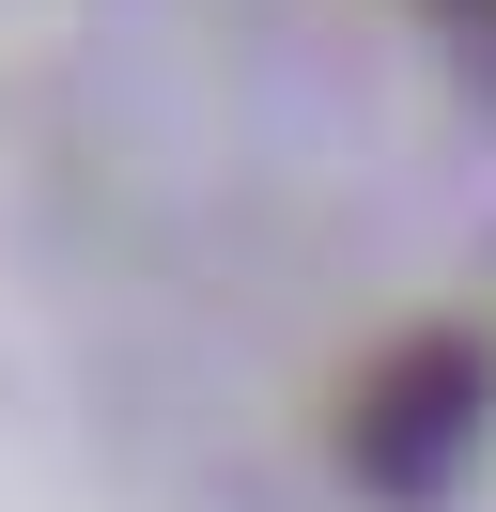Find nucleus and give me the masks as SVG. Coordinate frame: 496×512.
<instances>
[{
	"label": "nucleus",
	"instance_id": "nucleus-1",
	"mask_svg": "<svg viewBox=\"0 0 496 512\" xmlns=\"http://www.w3.org/2000/svg\"><path fill=\"white\" fill-rule=\"evenodd\" d=\"M481 342H419V357H388V373H372L357 388V435H341V450H357V481H372V497H434V481H450V450L465 435H481Z\"/></svg>",
	"mask_w": 496,
	"mask_h": 512
}]
</instances>
